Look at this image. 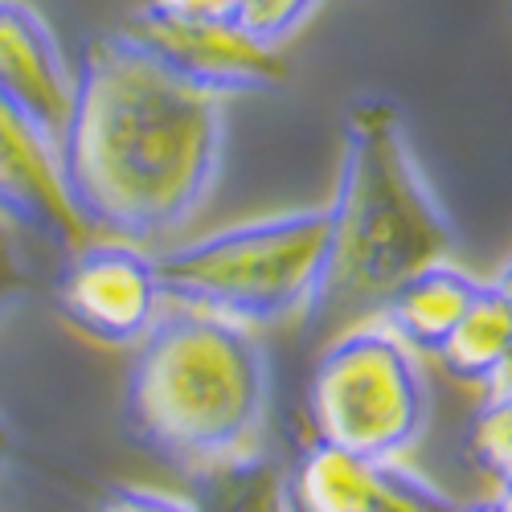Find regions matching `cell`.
<instances>
[{
  "instance_id": "6da1fadb",
  "label": "cell",
  "mask_w": 512,
  "mask_h": 512,
  "mask_svg": "<svg viewBox=\"0 0 512 512\" xmlns=\"http://www.w3.org/2000/svg\"><path fill=\"white\" fill-rule=\"evenodd\" d=\"M226 103L123 29L99 33L74 66L62 132L66 181L91 230L127 242L185 230L222 177Z\"/></svg>"
},
{
  "instance_id": "7a4b0ae2",
  "label": "cell",
  "mask_w": 512,
  "mask_h": 512,
  "mask_svg": "<svg viewBox=\"0 0 512 512\" xmlns=\"http://www.w3.org/2000/svg\"><path fill=\"white\" fill-rule=\"evenodd\" d=\"M127 422L189 476L250 472L267 451L271 357L254 328L164 304L127 373Z\"/></svg>"
},
{
  "instance_id": "3957f363",
  "label": "cell",
  "mask_w": 512,
  "mask_h": 512,
  "mask_svg": "<svg viewBox=\"0 0 512 512\" xmlns=\"http://www.w3.org/2000/svg\"><path fill=\"white\" fill-rule=\"evenodd\" d=\"M451 254L455 226L414 156L398 103L357 99L345 119V156L328 205V271L312 312L381 308L402 279Z\"/></svg>"
},
{
  "instance_id": "277c9868",
  "label": "cell",
  "mask_w": 512,
  "mask_h": 512,
  "mask_svg": "<svg viewBox=\"0 0 512 512\" xmlns=\"http://www.w3.org/2000/svg\"><path fill=\"white\" fill-rule=\"evenodd\" d=\"M328 271V205L234 222L156 254L168 304L246 328L312 316Z\"/></svg>"
},
{
  "instance_id": "5b68a950",
  "label": "cell",
  "mask_w": 512,
  "mask_h": 512,
  "mask_svg": "<svg viewBox=\"0 0 512 512\" xmlns=\"http://www.w3.org/2000/svg\"><path fill=\"white\" fill-rule=\"evenodd\" d=\"M308 418L316 439L365 459H402L431 422V390L414 349L381 320L336 336L312 369Z\"/></svg>"
},
{
  "instance_id": "8992f818",
  "label": "cell",
  "mask_w": 512,
  "mask_h": 512,
  "mask_svg": "<svg viewBox=\"0 0 512 512\" xmlns=\"http://www.w3.org/2000/svg\"><path fill=\"white\" fill-rule=\"evenodd\" d=\"M54 304L82 336L111 349H136L168 300L156 275V254H148L144 242L91 234L66 250Z\"/></svg>"
},
{
  "instance_id": "52a82bcc",
  "label": "cell",
  "mask_w": 512,
  "mask_h": 512,
  "mask_svg": "<svg viewBox=\"0 0 512 512\" xmlns=\"http://www.w3.org/2000/svg\"><path fill=\"white\" fill-rule=\"evenodd\" d=\"M132 41L160 58L168 70L189 78L193 87L238 99V95H267L287 82V66L279 46H267L242 21H201L160 13L152 5L136 9L119 25Z\"/></svg>"
},
{
  "instance_id": "ba28073f",
  "label": "cell",
  "mask_w": 512,
  "mask_h": 512,
  "mask_svg": "<svg viewBox=\"0 0 512 512\" xmlns=\"http://www.w3.org/2000/svg\"><path fill=\"white\" fill-rule=\"evenodd\" d=\"M0 213L58 250H74L95 234L70 193L62 140L9 103H0Z\"/></svg>"
},
{
  "instance_id": "9c48e42d",
  "label": "cell",
  "mask_w": 512,
  "mask_h": 512,
  "mask_svg": "<svg viewBox=\"0 0 512 512\" xmlns=\"http://www.w3.org/2000/svg\"><path fill=\"white\" fill-rule=\"evenodd\" d=\"M0 103L58 140L74 107V66L54 25L29 0H0Z\"/></svg>"
},
{
  "instance_id": "30bf717a",
  "label": "cell",
  "mask_w": 512,
  "mask_h": 512,
  "mask_svg": "<svg viewBox=\"0 0 512 512\" xmlns=\"http://www.w3.org/2000/svg\"><path fill=\"white\" fill-rule=\"evenodd\" d=\"M480 291V279L459 271L451 259L431 263L402 279L386 300H381V324L398 332L410 349L439 353L447 332L459 324V316L472 304V295Z\"/></svg>"
},
{
  "instance_id": "8fae6325",
  "label": "cell",
  "mask_w": 512,
  "mask_h": 512,
  "mask_svg": "<svg viewBox=\"0 0 512 512\" xmlns=\"http://www.w3.org/2000/svg\"><path fill=\"white\" fill-rule=\"evenodd\" d=\"M381 459H365L328 439L295 455L279 488V512H369Z\"/></svg>"
},
{
  "instance_id": "7c38bea8",
  "label": "cell",
  "mask_w": 512,
  "mask_h": 512,
  "mask_svg": "<svg viewBox=\"0 0 512 512\" xmlns=\"http://www.w3.org/2000/svg\"><path fill=\"white\" fill-rule=\"evenodd\" d=\"M508 340H512V300L492 279V283H480V291L472 295V304H467L459 324L447 332L435 357L455 381L484 386L496 361L504 357Z\"/></svg>"
},
{
  "instance_id": "4fadbf2b",
  "label": "cell",
  "mask_w": 512,
  "mask_h": 512,
  "mask_svg": "<svg viewBox=\"0 0 512 512\" xmlns=\"http://www.w3.org/2000/svg\"><path fill=\"white\" fill-rule=\"evenodd\" d=\"M369 512H463V504L402 459H381Z\"/></svg>"
},
{
  "instance_id": "5bb4252c",
  "label": "cell",
  "mask_w": 512,
  "mask_h": 512,
  "mask_svg": "<svg viewBox=\"0 0 512 512\" xmlns=\"http://www.w3.org/2000/svg\"><path fill=\"white\" fill-rule=\"evenodd\" d=\"M472 455L500 484H512V398L484 402L472 418Z\"/></svg>"
},
{
  "instance_id": "9a60e30c",
  "label": "cell",
  "mask_w": 512,
  "mask_h": 512,
  "mask_svg": "<svg viewBox=\"0 0 512 512\" xmlns=\"http://www.w3.org/2000/svg\"><path fill=\"white\" fill-rule=\"evenodd\" d=\"M29 287H33L29 234L0 213V324L13 320V312L25 304Z\"/></svg>"
},
{
  "instance_id": "2e32d148",
  "label": "cell",
  "mask_w": 512,
  "mask_h": 512,
  "mask_svg": "<svg viewBox=\"0 0 512 512\" xmlns=\"http://www.w3.org/2000/svg\"><path fill=\"white\" fill-rule=\"evenodd\" d=\"M320 5H324V0H246L242 25L254 37H263L267 46L283 50V41H291L295 33H300Z\"/></svg>"
},
{
  "instance_id": "e0dca14e",
  "label": "cell",
  "mask_w": 512,
  "mask_h": 512,
  "mask_svg": "<svg viewBox=\"0 0 512 512\" xmlns=\"http://www.w3.org/2000/svg\"><path fill=\"white\" fill-rule=\"evenodd\" d=\"M99 512H197V504L156 488H111Z\"/></svg>"
},
{
  "instance_id": "ac0fdd59",
  "label": "cell",
  "mask_w": 512,
  "mask_h": 512,
  "mask_svg": "<svg viewBox=\"0 0 512 512\" xmlns=\"http://www.w3.org/2000/svg\"><path fill=\"white\" fill-rule=\"evenodd\" d=\"M160 13L177 17H201V21H242L246 0H148Z\"/></svg>"
},
{
  "instance_id": "d6986e66",
  "label": "cell",
  "mask_w": 512,
  "mask_h": 512,
  "mask_svg": "<svg viewBox=\"0 0 512 512\" xmlns=\"http://www.w3.org/2000/svg\"><path fill=\"white\" fill-rule=\"evenodd\" d=\"M500 398H512V340H508L504 357L496 361V369L484 381V402H500Z\"/></svg>"
},
{
  "instance_id": "ffe728a7",
  "label": "cell",
  "mask_w": 512,
  "mask_h": 512,
  "mask_svg": "<svg viewBox=\"0 0 512 512\" xmlns=\"http://www.w3.org/2000/svg\"><path fill=\"white\" fill-rule=\"evenodd\" d=\"M9 451H13V431H9V422L0 418V463L9 459Z\"/></svg>"
},
{
  "instance_id": "44dd1931",
  "label": "cell",
  "mask_w": 512,
  "mask_h": 512,
  "mask_svg": "<svg viewBox=\"0 0 512 512\" xmlns=\"http://www.w3.org/2000/svg\"><path fill=\"white\" fill-rule=\"evenodd\" d=\"M496 287H500V291L508 295V300H512V259H508V263H504V271L496 275Z\"/></svg>"
},
{
  "instance_id": "7402d4cb",
  "label": "cell",
  "mask_w": 512,
  "mask_h": 512,
  "mask_svg": "<svg viewBox=\"0 0 512 512\" xmlns=\"http://www.w3.org/2000/svg\"><path fill=\"white\" fill-rule=\"evenodd\" d=\"M463 512H508L500 500H484V504H463Z\"/></svg>"
},
{
  "instance_id": "603a6c76",
  "label": "cell",
  "mask_w": 512,
  "mask_h": 512,
  "mask_svg": "<svg viewBox=\"0 0 512 512\" xmlns=\"http://www.w3.org/2000/svg\"><path fill=\"white\" fill-rule=\"evenodd\" d=\"M496 500H500V504L512 512V484H500V496H496Z\"/></svg>"
}]
</instances>
